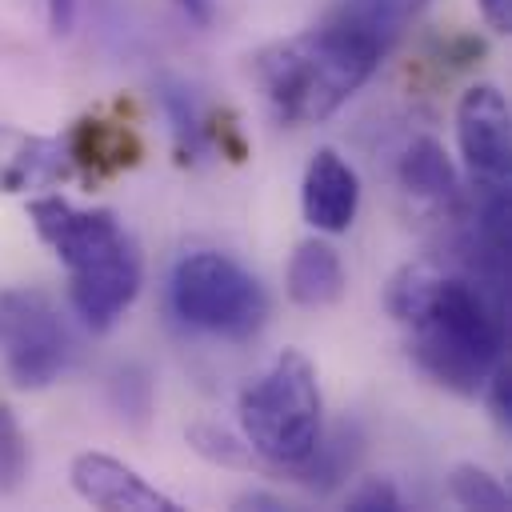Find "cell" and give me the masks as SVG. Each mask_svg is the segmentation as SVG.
<instances>
[{
	"mask_svg": "<svg viewBox=\"0 0 512 512\" xmlns=\"http://www.w3.org/2000/svg\"><path fill=\"white\" fill-rule=\"evenodd\" d=\"M388 312L408 328L412 360L448 392H484L488 372L504 360L500 300L468 276H444L428 264H408L388 284Z\"/></svg>",
	"mask_w": 512,
	"mask_h": 512,
	"instance_id": "6da1fadb",
	"label": "cell"
},
{
	"mask_svg": "<svg viewBox=\"0 0 512 512\" xmlns=\"http://www.w3.org/2000/svg\"><path fill=\"white\" fill-rule=\"evenodd\" d=\"M44 244L68 268V296L92 332H108L140 292V256L108 208H76L60 196L28 204Z\"/></svg>",
	"mask_w": 512,
	"mask_h": 512,
	"instance_id": "7a4b0ae2",
	"label": "cell"
},
{
	"mask_svg": "<svg viewBox=\"0 0 512 512\" xmlns=\"http://www.w3.org/2000/svg\"><path fill=\"white\" fill-rule=\"evenodd\" d=\"M376 64L380 52L368 40L328 20L324 28L268 44L256 56L252 72L280 120L320 124L372 76Z\"/></svg>",
	"mask_w": 512,
	"mask_h": 512,
	"instance_id": "3957f363",
	"label": "cell"
},
{
	"mask_svg": "<svg viewBox=\"0 0 512 512\" xmlns=\"http://www.w3.org/2000/svg\"><path fill=\"white\" fill-rule=\"evenodd\" d=\"M320 384L304 352L284 348L244 392H240V428L256 456L292 468L320 440Z\"/></svg>",
	"mask_w": 512,
	"mask_h": 512,
	"instance_id": "277c9868",
	"label": "cell"
},
{
	"mask_svg": "<svg viewBox=\"0 0 512 512\" xmlns=\"http://www.w3.org/2000/svg\"><path fill=\"white\" fill-rule=\"evenodd\" d=\"M168 300L184 324L224 340L256 336L268 316V296L260 280L224 252L180 256L168 280Z\"/></svg>",
	"mask_w": 512,
	"mask_h": 512,
	"instance_id": "5b68a950",
	"label": "cell"
},
{
	"mask_svg": "<svg viewBox=\"0 0 512 512\" xmlns=\"http://www.w3.org/2000/svg\"><path fill=\"white\" fill-rule=\"evenodd\" d=\"M0 356L16 388H48L72 356L60 308L40 288H0Z\"/></svg>",
	"mask_w": 512,
	"mask_h": 512,
	"instance_id": "8992f818",
	"label": "cell"
},
{
	"mask_svg": "<svg viewBox=\"0 0 512 512\" xmlns=\"http://www.w3.org/2000/svg\"><path fill=\"white\" fill-rule=\"evenodd\" d=\"M456 144L480 192L512 180V120L496 84H472L456 104Z\"/></svg>",
	"mask_w": 512,
	"mask_h": 512,
	"instance_id": "52a82bcc",
	"label": "cell"
},
{
	"mask_svg": "<svg viewBox=\"0 0 512 512\" xmlns=\"http://www.w3.org/2000/svg\"><path fill=\"white\" fill-rule=\"evenodd\" d=\"M72 488L104 512H176V500L152 488L136 468L108 452H80L72 460Z\"/></svg>",
	"mask_w": 512,
	"mask_h": 512,
	"instance_id": "ba28073f",
	"label": "cell"
},
{
	"mask_svg": "<svg viewBox=\"0 0 512 512\" xmlns=\"http://www.w3.org/2000/svg\"><path fill=\"white\" fill-rule=\"evenodd\" d=\"M300 204H304V220L316 232H332V236L348 232V224L356 220V208H360V180H356L352 164L344 156H336L332 148H320L304 168Z\"/></svg>",
	"mask_w": 512,
	"mask_h": 512,
	"instance_id": "9c48e42d",
	"label": "cell"
},
{
	"mask_svg": "<svg viewBox=\"0 0 512 512\" xmlns=\"http://www.w3.org/2000/svg\"><path fill=\"white\" fill-rule=\"evenodd\" d=\"M68 152L60 140L32 136L24 128L0 124V192H32L60 180Z\"/></svg>",
	"mask_w": 512,
	"mask_h": 512,
	"instance_id": "30bf717a",
	"label": "cell"
},
{
	"mask_svg": "<svg viewBox=\"0 0 512 512\" xmlns=\"http://www.w3.org/2000/svg\"><path fill=\"white\" fill-rule=\"evenodd\" d=\"M344 292V264L328 240L296 244L288 260V296L300 308H328Z\"/></svg>",
	"mask_w": 512,
	"mask_h": 512,
	"instance_id": "8fae6325",
	"label": "cell"
},
{
	"mask_svg": "<svg viewBox=\"0 0 512 512\" xmlns=\"http://www.w3.org/2000/svg\"><path fill=\"white\" fill-rule=\"evenodd\" d=\"M68 160L88 168L92 176H112L120 168H132L140 160V140L124 128V124H108V120H80L64 144Z\"/></svg>",
	"mask_w": 512,
	"mask_h": 512,
	"instance_id": "7c38bea8",
	"label": "cell"
},
{
	"mask_svg": "<svg viewBox=\"0 0 512 512\" xmlns=\"http://www.w3.org/2000/svg\"><path fill=\"white\" fill-rule=\"evenodd\" d=\"M428 8V0H344L332 16L360 40H368L380 56L400 40V32Z\"/></svg>",
	"mask_w": 512,
	"mask_h": 512,
	"instance_id": "4fadbf2b",
	"label": "cell"
},
{
	"mask_svg": "<svg viewBox=\"0 0 512 512\" xmlns=\"http://www.w3.org/2000/svg\"><path fill=\"white\" fill-rule=\"evenodd\" d=\"M400 184L420 200H452L456 196V168L432 136H416L400 152Z\"/></svg>",
	"mask_w": 512,
	"mask_h": 512,
	"instance_id": "5bb4252c",
	"label": "cell"
},
{
	"mask_svg": "<svg viewBox=\"0 0 512 512\" xmlns=\"http://www.w3.org/2000/svg\"><path fill=\"white\" fill-rule=\"evenodd\" d=\"M352 456H356V436H352L348 428H336L328 440L320 436V440L312 444V452H308L300 464H292V472H296L300 484L324 492V488H332L340 476H348Z\"/></svg>",
	"mask_w": 512,
	"mask_h": 512,
	"instance_id": "9a60e30c",
	"label": "cell"
},
{
	"mask_svg": "<svg viewBox=\"0 0 512 512\" xmlns=\"http://www.w3.org/2000/svg\"><path fill=\"white\" fill-rule=\"evenodd\" d=\"M448 492L460 508H480V512H508V488L480 464H456L448 476Z\"/></svg>",
	"mask_w": 512,
	"mask_h": 512,
	"instance_id": "2e32d148",
	"label": "cell"
},
{
	"mask_svg": "<svg viewBox=\"0 0 512 512\" xmlns=\"http://www.w3.org/2000/svg\"><path fill=\"white\" fill-rule=\"evenodd\" d=\"M24 476H28V440L12 408L0 404V496L20 492Z\"/></svg>",
	"mask_w": 512,
	"mask_h": 512,
	"instance_id": "e0dca14e",
	"label": "cell"
},
{
	"mask_svg": "<svg viewBox=\"0 0 512 512\" xmlns=\"http://www.w3.org/2000/svg\"><path fill=\"white\" fill-rule=\"evenodd\" d=\"M164 108L172 116V132H176V144L188 156H200L204 144H208V128H204V116L196 108V100L184 92V88H164Z\"/></svg>",
	"mask_w": 512,
	"mask_h": 512,
	"instance_id": "ac0fdd59",
	"label": "cell"
},
{
	"mask_svg": "<svg viewBox=\"0 0 512 512\" xmlns=\"http://www.w3.org/2000/svg\"><path fill=\"white\" fill-rule=\"evenodd\" d=\"M188 444H192V452H200L204 460L224 464V468H248L252 464V448L240 444L236 436H228L224 428H212V424H192Z\"/></svg>",
	"mask_w": 512,
	"mask_h": 512,
	"instance_id": "d6986e66",
	"label": "cell"
},
{
	"mask_svg": "<svg viewBox=\"0 0 512 512\" xmlns=\"http://www.w3.org/2000/svg\"><path fill=\"white\" fill-rule=\"evenodd\" d=\"M348 508L352 512H396L400 492L388 480H364L356 492H348Z\"/></svg>",
	"mask_w": 512,
	"mask_h": 512,
	"instance_id": "ffe728a7",
	"label": "cell"
},
{
	"mask_svg": "<svg viewBox=\"0 0 512 512\" xmlns=\"http://www.w3.org/2000/svg\"><path fill=\"white\" fill-rule=\"evenodd\" d=\"M484 392H488V408H492L496 424H508V420H512V376H508V364H504V360L488 372Z\"/></svg>",
	"mask_w": 512,
	"mask_h": 512,
	"instance_id": "44dd1931",
	"label": "cell"
},
{
	"mask_svg": "<svg viewBox=\"0 0 512 512\" xmlns=\"http://www.w3.org/2000/svg\"><path fill=\"white\" fill-rule=\"evenodd\" d=\"M480 4V16L492 32H508L512 28V0H476Z\"/></svg>",
	"mask_w": 512,
	"mask_h": 512,
	"instance_id": "7402d4cb",
	"label": "cell"
},
{
	"mask_svg": "<svg viewBox=\"0 0 512 512\" xmlns=\"http://www.w3.org/2000/svg\"><path fill=\"white\" fill-rule=\"evenodd\" d=\"M76 16V0H48V24L52 32H68Z\"/></svg>",
	"mask_w": 512,
	"mask_h": 512,
	"instance_id": "603a6c76",
	"label": "cell"
},
{
	"mask_svg": "<svg viewBox=\"0 0 512 512\" xmlns=\"http://www.w3.org/2000/svg\"><path fill=\"white\" fill-rule=\"evenodd\" d=\"M236 504H240V508H260V512H276V508H284V500H276V496H268V492H248V496H240Z\"/></svg>",
	"mask_w": 512,
	"mask_h": 512,
	"instance_id": "cb8c5ba5",
	"label": "cell"
},
{
	"mask_svg": "<svg viewBox=\"0 0 512 512\" xmlns=\"http://www.w3.org/2000/svg\"><path fill=\"white\" fill-rule=\"evenodd\" d=\"M184 12H188V20H196V24H208L212 20V0H176Z\"/></svg>",
	"mask_w": 512,
	"mask_h": 512,
	"instance_id": "d4e9b609",
	"label": "cell"
}]
</instances>
